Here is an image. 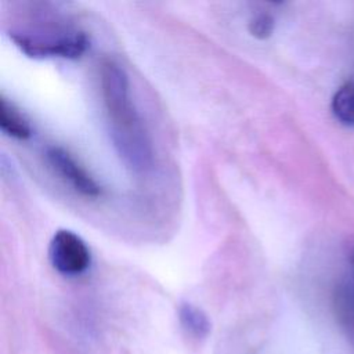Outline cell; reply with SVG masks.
I'll return each instance as SVG.
<instances>
[{"label":"cell","instance_id":"obj_1","mask_svg":"<svg viewBox=\"0 0 354 354\" xmlns=\"http://www.w3.org/2000/svg\"><path fill=\"white\" fill-rule=\"evenodd\" d=\"M101 91L116 147L133 167L144 169L151 162V145L130 98L127 75L112 61L101 66Z\"/></svg>","mask_w":354,"mask_h":354},{"label":"cell","instance_id":"obj_2","mask_svg":"<svg viewBox=\"0 0 354 354\" xmlns=\"http://www.w3.org/2000/svg\"><path fill=\"white\" fill-rule=\"evenodd\" d=\"M50 261L65 275H77L90 266L91 256L86 242L69 230H58L50 242Z\"/></svg>","mask_w":354,"mask_h":354},{"label":"cell","instance_id":"obj_3","mask_svg":"<svg viewBox=\"0 0 354 354\" xmlns=\"http://www.w3.org/2000/svg\"><path fill=\"white\" fill-rule=\"evenodd\" d=\"M15 44L29 57H64V58H77L87 48V36L84 33H75L68 37H61L58 40H37L24 35L11 36Z\"/></svg>","mask_w":354,"mask_h":354},{"label":"cell","instance_id":"obj_4","mask_svg":"<svg viewBox=\"0 0 354 354\" xmlns=\"http://www.w3.org/2000/svg\"><path fill=\"white\" fill-rule=\"evenodd\" d=\"M47 158L51 166L73 187L75 191L88 198L101 195V187L69 152L62 148L53 147L47 151Z\"/></svg>","mask_w":354,"mask_h":354},{"label":"cell","instance_id":"obj_5","mask_svg":"<svg viewBox=\"0 0 354 354\" xmlns=\"http://www.w3.org/2000/svg\"><path fill=\"white\" fill-rule=\"evenodd\" d=\"M0 127L4 133L18 140H26L32 136L28 120L4 97L0 98Z\"/></svg>","mask_w":354,"mask_h":354},{"label":"cell","instance_id":"obj_6","mask_svg":"<svg viewBox=\"0 0 354 354\" xmlns=\"http://www.w3.org/2000/svg\"><path fill=\"white\" fill-rule=\"evenodd\" d=\"M332 111L339 122L354 127V79L346 82L333 95Z\"/></svg>","mask_w":354,"mask_h":354},{"label":"cell","instance_id":"obj_7","mask_svg":"<svg viewBox=\"0 0 354 354\" xmlns=\"http://www.w3.org/2000/svg\"><path fill=\"white\" fill-rule=\"evenodd\" d=\"M178 314L181 325L189 335L195 337H202L209 332V319L201 308L189 303H184L180 307Z\"/></svg>","mask_w":354,"mask_h":354},{"label":"cell","instance_id":"obj_8","mask_svg":"<svg viewBox=\"0 0 354 354\" xmlns=\"http://www.w3.org/2000/svg\"><path fill=\"white\" fill-rule=\"evenodd\" d=\"M336 314L346 336L354 344V290H344L337 295Z\"/></svg>","mask_w":354,"mask_h":354},{"label":"cell","instance_id":"obj_9","mask_svg":"<svg viewBox=\"0 0 354 354\" xmlns=\"http://www.w3.org/2000/svg\"><path fill=\"white\" fill-rule=\"evenodd\" d=\"M274 26H275L274 18L267 12H261L250 19L248 29L252 36H254L256 39L264 40L272 35Z\"/></svg>","mask_w":354,"mask_h":354}]
</instances>
